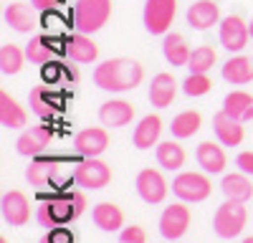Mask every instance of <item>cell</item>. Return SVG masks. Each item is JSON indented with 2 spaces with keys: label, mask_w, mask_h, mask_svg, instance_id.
Wrapping results in <instances>:
<instances>
[{
  "label": "cell",
  "mask_w": 253,
  "mask_h": 243,
  "mask_svg": "<svg viewBox=\"0 0 253 243\" xmlns=\"http://www.w3.org/2000/svg\"><path fill=\"white\" fill-rule=\"evenodd\" d=\"M144 69L134 58H109L94 69V84L101 91H132L142 84Z\"/></svg>",
  "instance_id": "obj_1"
},
{
  "label": "cell",
  "mask_w": 253,
  "mask_h": 243,
  "mask_svg": "<svg viewBox=\"0 0 253 243\" xmlns=\"http://www.w3.org/2000/svg\"><path fill=\"white\" fill-rule=\"evenodd\" d=\"M84 208H86V198H84V193H76V190L51 193L48 200L38 208V223L46 226V228L66 226V223L81 218Z\"/></svg>",
  "instance_id": "obj_2"
},
{
  "label": "cell",
  "mask_w": 253,
  "mask_h": 243,
  "mask_svg": "<svg viewBox=\"0 0 253 243\" xmlns=\"http://www.w3.org/2000/svg\"><path fill=\"white\" fill-rule=\"evenodd\" d=\"M26 180L38 190L61 193V190L69 188V182H74V172L66 167L63 160L48 157V155H38L26 167Z\"/></svg>",
  "instance_id": "obj_3"
},
{
  "label": "cell",
  "mask_w": 253,
  "mask_h": 243,
  "mask_svg": "<svg viewBox=\"0 0 253 243\" xmlns=\"http://www.w3.org/2000/svg\"><path fill=\"white\" fill-rule=\"evenodd\" d=\"M112 0H76L74 5V28L81 33H96L109 23Z\"/></svg>",
  "instance_id": "obj_4"
},
{
  "label": "cell",
  "mask_w": 253,
  "mask_h": 243,
  "mask_svg": "<svg viewBox=\"0 0 253 243\" xmlns=\"http://www.w3.org/2000/svg\"><path fill=\"white\" fill-rule=\"evenodd\" d=\"M246 223H248L246 205L238 202V200H228L225 198V202H220L215 215H213V231L220 238H236V236L243 233Z\"/></svg>",
  "instance_id": "obj_5"
},
{
  "label": "cell",
  "mask_w": 253,
  "mask_h": 243,
  "mask_svg": "<svg viewBox=\"0 0 253 243\" xmlns=\"http://www.w3.org/2000/svg\"><path fill=\"white\" fill-rule=\"evenodd\" d=\"M74 182L84 190H101L112 182V167L99 157H84L74 167Z\"/></svg>",
  "instance_id": "obj_6"
},
{
  "label": "cell",
  "mask_w": 253,
  "mask_h": 243,
  "mask_svg": "<svg viewBox=\"0 0 253 243\" xmlns=\"http://www.w3.org/2000/svg\"><path fill=\"white\" fill-rule=\"evenodd\" d=\"M172 193L182 202H203L213 193V182H210L208 172H180L172 180Z\"/></svg>",
  "instance_id": "obj_7"
},
{
  "label": "cell",
  "mask_w": 253,
  "mask_h": 243,
  "mask_svg": "<svg viewBox=\"0 0 253 243\" xmlns=\"http://www.w3.org/2000/svg\"><path fill=\"white\" fill-rule=\"evenodd\" d=\"M177 13V0H147L144 3V28L152 36H165Z\"/></svg>",
  "instance_id": "obj_8"
},
{
  "label": "cell",
  "mask_w": 253,
  "mask_h": 243,
  "mask_svg": "<svg viewBox=\"0 0 253 243\" xmlns=\"http://www.w3.org/2000/svg\"><path fill=\"white\" fill-rule=\"evenodd\" d=\"M61 53H66V38L63 36H33L26 43V56L36 66L51 64Z\"/></svg>",
  "instance_id": "obj_9"
},
{
  "label": "cell",
  "mask_w": 253,
  "mask_h": 243,
  "mask_svg": "<svg viewBox=\"0 0 253 243\" xmlns=\"http://www.w3.org/2000/svg\"><path fill=\"white\" fill-rule=\"evenodd\" d=\"M190 220H193L190 208L182 205V202H175V205L165 208L162 215H160V233H162V238H167V241L182 238L187 233V228H190Z\"/></svg>",
  "instance_id": "obj_10"
},
{
  "label": "cell",
  "mask_w": 253,
  "mask_h": 243,
  "mask_svg": "<svg viewBox=\"0 0 253 243\" xmlns=\"http://www.w3.org/2000/svg\"><path fill=\"white\" fill-rule=\"evenodd\" d=\"M167 180L162 177L160 170L155 167H144L139 175H137V195L147 202V205H157L167 198Z\"/></svg>",
  "instance_id": "obj_11"
},
{
  "label": "cell",
  "mask_w": 253,
  "mask_h": 243,
  "mask_svg": "<svg viewBox=\"0 0 253 243\" xmlns=\"http://www.w3.org/2000/svg\"><path fill=\"white\" fill-rule=\"evenodd\" d=\"M248 36H251V28L241 15H228L220 20V43L225 51L230 53L243 51L248 46Z\"/></svg>",
  "instance_id": "obj_12"
},
{
  "label": "cell",
  "mask_w": 253,
  "mask_h": 243,
  "mask_svg": "<svg viewBox=\"0 0 253 243\" xmlns=\"http://www.w3.org/2000/svg\"><path fill=\"white\" fill-rule=\"evenodd\" d=\"M0 210H3V220L8 226H26L31 218V202L26 198V193L20 190H8L0 202Z\"/></svg>",
  "instance_id": "obj_13"
},
{
  "label": "cell",
  "mask_w": 253,
  "mask_h": 243,
  "mask_svg": "<svg viewBox=\"0 0 253 243\" xmlns=\"http://www.w3.org/2000/svg\"><path fill=\"white\" fill-rule=\"evenodd\" d=\"M48 145H51V127L41 124V127H31L20 134L15 142V150L23 157H38V155H46Z\"/></svg>",
  "instance_id": "obj_14"
},
{
  "label": "cell",
  "mask_w": 253,
  "mask_h": 243,
  "mask_svg": "<svg viewBox=\"0 0 253 243\" xmlns=\"http://www.w3.org/2000/svg\"><path fill=\"white\" fill-rule=\"evenodd\" d=\"M107 147H109V134H107V129H101V127L81 129L74 137V150L81 157H99V155L107 152Z\"/></svg>",
  "instance_id": "obj_15"
},
{
  "label": "cell",
  "mask_w": 253,
  "mask_h": 243,
  "mask_svg": "<svg viewBox=\"0 0 253 243\" xmlns=\"http://www.w3.org/2000/svg\"><path fill=\"white\" fill-rule=\"evenodd\" d=\"M3 20H5V26H10L20 33H31L36 26H41V13L28 3H10V5H5Z\"/></svg>",
  "instance_id": "obj_16"
},
{
  "label": "cell",
  "mask_w": 253,
  "mask_h": 243,
  "mask_svg": "<svg viewBox=\"0 0 253 243\" xmlns=\"http://www.w3.org/2000/svg\"><path fill=\"white\" fill-rule=\"evenodd\" d=\"M99 119L104 127H126L129 122L134 119V107L129 104V101L124 99H112V101H104V104L99 107Z\"/></svg>",
  "instance_id": "obj_17"
},
{
  "label": "cell",
  "mask_w": 253,
  "mask_h": 243,
  "mask_svg": "<svg viewBox=\"0 0 253 243\" xmlns=\"http://www.w3.org/2000/svg\"><path fill=\"white\" fill-rule=\"evenodd\" d=\"M220 20V8L215 0H198L187 8V26L195 31H208Z\"/></svg>",
  "instance_id": "obj_18"
},
{
  "label": "cell",
  "mask_w": 253,
  "mask_h": 243,
  "mask_svg": "<svg viewBox=\"0 0 253 243\" xmlns=\"http://www.w3.org/2000/svg\"><path fill=\"white\" fill-rule=\"evenodd\" d=\"M213 129H215V137L220 139L223 147H238L243 142V122L233 119L223 109L213 117Z\"/></svg>",
  "instance_id": "obj_19"
},
{
  "label": "cell",
  "mask_w": 253,
  "mask_h": 243,
  "mask_svg": "<svg viewBox=\"0 0 253 243\" xmlns=\"http://www.w3.org/2000/svg\"><path fill=\"white\" fill-rule=\"evenodd\" d=\"M175 96H177V84L172 74H165V71L157 74L150 84V104L157 109H167L175 101Z\"/></svg>",
  "instance_id": "obj_20"
},
{
  "label": "cell",
  "mask_w": 253,
  "mask_h": 243,
  "mask_svg": "<svg viewBox=\"0 0 253 243\" xmlns=\"http://www.w3.org/2000/svg\"><path fill=\"white\" fill-rule=\"evenodd\" d=\"M28 104H31V112H33L36 117L51 119V117L61 109L63 99H61L58 94H51L48 86H38V89H33V91L28 94Z\"/></svg>",
  "instance_id": "obj_21"
},
{
  "label": "cell",
  "mask_w": 253,
  "mask_h": 243,
  "mask_svg": "<svg viewBox=\"0 0 253 243\" xmlns=\"http://www.w3.org/2000/svg\"><path fill=\"white\" fill-rule=\"evenodd\" d=\"M198 165L208 172V175H220L223 170H225V165H228V157H225V152H223V147L220 145H215V142H200L198 145Z\"/></svg>",
  "instance_id": "obj_22"
},
{
  "label": "cell",
  "mask_w": 253,
  "mask_h": 243,
  "mask_svg": "<svg viewBox=\"0 0 253 243\" xmlns=\"http://www.w3.org/2000/svg\"><path fill=\"white\" fill-rule=\"evenodd\" d=\"M66 56L76 64H94L99 58V46L94 43L91 38H86V33H76L66 38Z\"/></svg>",
  "instance_id": "obj_23"
},
{
  "label": "cell",
  "mask_w": 253,
  "mask_h": 243,
  "mask_svg": "<svg viewBox=\"0 0 253 243\" xmlns=\"http://www.w3.org/2000/svg\"><path fill=\"white\" fill-rule=\"evenodd\" d=\"M160 134H162V119L157 114H147L134 127L132 142H134L137 150H150V147H155L160 142Z\"/></svg>",
  "instance_id": "obj_24"
},
{
  "label": "cell",
  "mask_w": 253,
  "mask_h": 243,
  "mask_svg": "<svg viewBox=\"0 0 253 243\" xmlns=\"http://www.w3.org/2000/svg\"><path fill=\"white\" fill-rule=\"evenodd\" d=\"M223 79L228 84H236V86H243V84H251L253 81V58L248 56H230L223 69H220Z\"/></svg>",
  "instance_id": "obj_25"
},
{
  "label": "cell",
  "mask_w": 253,
  "mask_h": 243,
  "mask_svg": "<svg viewBox=\"0 0 253 243\" xmlns=\"http://www.w3.org/2000/svg\"><path fill=\"white\" fill-rule=\"evenodd\" d=\"M26 122H28L26 109L8 91L0 94V124L5 129H20V127H26Z\"/></svg>",
  "instance_id": "obj_26"
},
{
  "label": "cell",
  "mask_w": 253,
  "mask_h": 243,
  "mask_svg": "<svg viewBox=\"0 0 253 243\" xmlns=\"http://www.w3.org/2000/svg\"><path fill=\"white\" fill-rule=\"evenodd\" d=\"M91 218L96 223V228L107 231V233H114L124 226V213H122L119 205H114V202H99V205H94Z\"/></svg>",
  "instance_id": "obj_27"
},
{
  "label": "cell",
  "mask_w": 253,
  "mask_h": 243,
  "mask_svg": "<svg viewBox=\"0 0 253 243\" xmlns=\"http://www.w3.org/2000/svg\"><path fill=\"white\" fill-rule=\"evenodd\" d=\"M220 190L228 200H238V202H246L253 198V185L246 172H230L223 177L220 182Z\"/></svg>",
  "instance_id": "obj_28"
},
{
  "label": "cell",
  "mask_w": 253,
  "mask_h": 243,
  "mask_svg": "<svg viewBox=\"0 0 253 243\" xmlns=\"http://www.w3.org/2000/svg\"><path fill=\"white\" fill-rule=\"evenodd\" d=\"M223 112L230 114L238 122H251L253 119V96L248 91H230L223 99Z\"/></svg>",
  "instance_id": "obj_29"
},
{
  "label": "cell",
  "mask_w": 253,
  "mask_h": 243,
  "mask_svg": "<svg viewBox=\"0 0 253 243\" xmlns=\"http://www.w3.org/2000/svg\"><path fill=\"white\" fill-rule=\"evenodd\" d=\"M162 53L167 58L170 66H187L190 61V51L187 40L182 38V33H165V43H162Z\"/></svg>",
  "instance_id": "obj_30"
},
{
  "label": "cell",
  "mask_w": 253,
  "mask_h": 243,
  "mask_svg": "<svg viewBox=\"0 0 253 243\" xmlns=\"http://www.w3.org/2000/svg\"><path fill=\"white\" fill-rule=\"evenodd\" d=\"M157 162L165 170H180L185 165V150L177 139H165L157 145Z\"/></svg>",
  "instance_id": "obj_31"
},
{
  "label": "cell",
  "mask_w": 253,
  "mask_h": 243,
  "mask_svg": "<svg viewBox=\"0 0 253 243\" xmlns=\"http://www.w3.org/2000/svg\"><path fill=\"white\" fill-rule=\"evenodd\" d=\"M200 124H203V117H200V112L187 109V112H180V114L172 119L170 132H172V137H175V139H187V137L198 134Z\"/></svg>",
  "instance_id": "obj_32"
},
{
  "label": "cell",
  "mask_w": 253,
  "mask_h": 243,
  "mask_svg": "<svg viewBox=\"0 0 253 243\" xmlns=\"http://www.w3.org/2000/svg\"><path fill=\"white\" fill-rule=\"evenodd\" d=\"M26 58H28L26 51H20L15 43H3V46H0V71H3L5 76L18 74L20 69H23Z\"/></svg>",
  "instance_id": "obj_33"
},
{
  "label": "cell",
  "mask_w": 253,
  "mask_h": 243,
  "mask_svg": "<svg viewBox=\"0 0 253 243\" xmlns=\"http://www.w3.org/2000/svg\"><path fill=\"white\" fill-rule=\"evenodd\" d=\"M215 48L213 46H200L195 48L193 53H190V61H187V69L190 74H208L210 69H213L215 64Z\"/></svg>",
  "instance_id": "obj_34"
},
{
  "label": "cell",
  "mask_w": 253,
  "mask_h": 243,
  "mask_svg": "<svg viewBox=\"0 0 253 243\" xmlns=\"http://www.w3.org/2000/svg\"><path fill=\"white\" fill-rule=\"evenodd\" d=\"M210 89H213V81L208 79V74H190L182 81V91L187 96H205Z\"/></svg>",
  "instance_id": "obj_35"
},
{
  "label": "cell",
  "mask_w": 253,
  "mask_h": 243,
  "mask_svg": "<svg viewBox=\"0 0 253 243\" xmlns=\"http://www.w3.org/2000/svg\"><path fill=\"white\" fill-rule=\"evenodd\" d=\"M119 243H147V233L142 226H126L119 233Z\"/></svg>",
  "instance_id": "obj_36"
},
{
  "label": "cell",
  "mask_w": 253,
  "mask_h": 243,
  "mask_svg": "<svg viewBox=\"0 0 253 243\" xmlns=\"http://www.w3.org/2000/svg\"><path fill=\"white\" fill-rule=\"evenodd\" d=\"M43 243H74V236H71L69 228L56 226V228H51V233L43 238Z\"/></svg>",
  "instance_id": "obj_37"
},
{
  "label": "cell",
  "mask_w": 253,
  "mask_h": 243,
  "mask_svg": "<svg viewBox=\"0 0 253 243\" xmlns=\"http://www.w3.org/2000/svg\"><path fill=\"white\" fill-rule=\"evenodd\" d=\"M236 165H238V170H241V172L253 175V152H251V150L238 152V157H236Z\"/></svg>",
  "instance_id": "obj_38"
},
{
  "label": "cell",
  "mask_w": 253,
  "mask_h": 243,
  "mask_svg": "<svg viewBox=\"0 0 253 243\" xmlns=\"http://www.w3.org/2000/svg\"><path fill=\"white\" fill-rule=\"evenodd\" d=\"M63 3V0H31V5L38 10V13H46V10H56V5Z\"/></svg>",
  "instance_id": "obj_39"
},
{
  "label": "cell",
  "mask_w": 253,
  "mask_h": 243,
  "mask_svg": "<svg viewBox=\"0 0 253 243\" xmlns=\"http://www.w3.org/2000/svg\"><path fill=\"white\" fill-rule=\"evenodd\" d=\"M243 243H253V236H248V238H246V241H243Z\"/></svg>",
  "instance_id": "obj_40"
},
{
  "label": "cell",
  "mask_w": 253,
  "mask_h": 243,
  "mask_svg": "<svg viewBox=\"0 0 253 243\" xmlns=\"http://www.w3.org/2000/svg\"><path fill=\"white\" fill-rule=\"evenodd\" d=\"M0 243H8V241H5V238H0Z\"/></svg>",
  "instance_id": "obj_41"
}]
</instances>
